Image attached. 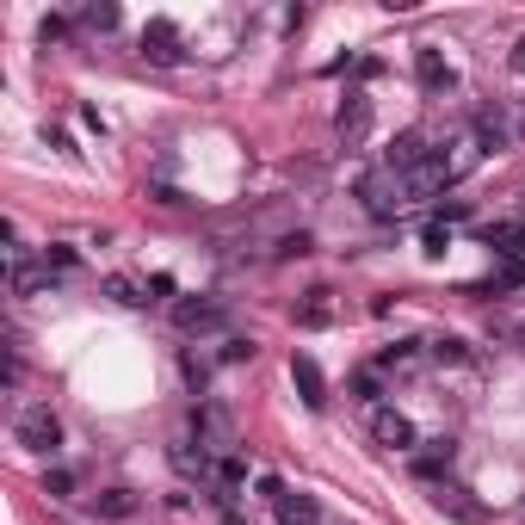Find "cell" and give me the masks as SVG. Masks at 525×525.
Here are the masks:
<instances>
[{"instance_id":"cell-11","label":"cell","mask_w":525,"mask_h":525,"mask_svg":"<svg viewBox=\"0 0 525 525\" xmlns=\"http://www.w3.org/2000/svg\"><path fill=\"white\" fill-rule=\"evenodd\" d=\"M470 136H476V149H482V155H488V149H501V143H507V118H501V105H482Z\"/></svg>"},{"instance_id":"cell-1","label":"cell","mask_w":525,"mask_h":525,"mask_svg":"<svg viewBox=\"0 0 525 525\" xmlns=\"http://www.w3.org/2000/svg\"><path fill=\"white\" fill-rule=\"evenodd\" d=\"M359 198H365L371 217H402L408 198H414V180H408V173H396V167H377V173H365V180H359Z\"/></svg>"},{"instance_id":"cell-12","label":"cell","mask_w":525,"mask_h":525,"mask_svg":"<svg viewBox=\"0 0 525 525\" xmlns=\"http://www.w3.org/2000/svg\"><path fill=\"white\" fill-rule=\"evenodd\" d=\"M278 525H322V501L315 495H285L278 501Z\"/></svg>"},{"instance_id":"cell-10","label":"cell","mask_w":525,"mask_h":525,"mask_svg":"<svg viewBox=\"0 0 525 525\" xmlns=\"http://www.w3.org/2000/svg\"><path fill=\"white\" fill-rule=\"evenodd\" d=\"M334 130L346 136V143H365V130H371V99H365V93H346L340 112H334Z\"/></svg>"},{"instance_id":"cell-17","label":"cell","mask_w":525,"mask_h":525,"mask_svg":"<svg viewBox=\"0 0 525 525\" xmlns=\"http://www.w3.org/2000/svg\"><path fill=\"white\" fill-rule=\"evenodd\" d=\"M93 507H99V519H130L136 513V495H130V488H105Z\"/></svg>"},{"instance_id":"cell-27","label":"cell","mask_w":525,"mask_h":525,"mask_svg":"<svg viewBox=\"0 0 525 525\" xmlns=\"http://www.w3.org/2000/svg\"><path fill=\"white\" fill-rule=\"evenodd\" d=\"M44 266L50 272H68V266H75V248H44Z\"/></svg>"},{"instance_id":"cell-15","label":"cell","mask_w":525,"mask_h":525,"mask_svg":"<svg viewBox=\"0 0 525 525\" xmlns=\"http://www.w3.org/2000/svg\"><path fill=\"white\" fill-rule=\"evenodd\" d=\"M50 285V266H25V260H13V297H38Z\"/></svg>"},{"instance_id":"cell-29","label":"cell","mask_w":525,"mask_h":525,"mask_svg":"<svg viewBox=\"0 0 525 525\" xmlns=\"http://www.w3.org/2000/svg\"><path fill=\"white\" fill-rule=\"evenodd\" d=\"M38 38H44V44H56V38H68V25L50 13V19H38Z\"/></svg>"},{"instance_id":"cell-4","label":"cell","mask_w":525,"mask_h":525,"mask_svg":"<svg viewBox=\"0 0 525 525\" xmlns=\"http://www.w3.org/2000/svg\"><path fill=\"white\" fill-rule=\"evenodd\" d=\"M173 328L180 334H217V328H229V309L217 297H186V303H173Z\"/></svg>"},{"instance_id":"cell-19","label":"cell","mask_w":525,"mask_h":525,"mask_svg":"<svg viewBox=\"0 0 525 525\" xmlns=\"http://www.w3.org/2000/svg\"><path fill=\"white\" fill-rule=\"evenodd\" d=\"M118 19H124V13L112 7V0H105V7H99V0H93V7H81V25H87V31H118Z\"/></svg>"},{"instance_id":"cell-9","label":"cell","mask_w":525,"mask_h":525,"mask_svg":"<svg viewBox=\"0 0 525 525\" xmlns=\"http://www.w3.org/2000/svg\"><path fill=\"white\" fill-rule=\"evenodd\" d=\"M482 241H488V254H501L507 266H519V260H525V223H513V217L488 223V229H482Z\"/></svg>"},{"instance_id":"cell-30","label":"cell","mask_w":525,"mask_h":525,"mask_svg":"<svg viewBox=\"0 0 525 525\" xmlns=\"http://www.w3.org/2000/svg\"><path fill=\"white\" fill-rule=\"evenodd\" d=\"M507 62H513V75H525V38L513 44V56H507Z\"/></svg>"},{"instance_id":"cell-16","label":"cell","mask_w":525,"mask_h":525,"mask_svg":"<svg viewBox=\"0 0 525 525\" xmlns=\"http://www.w3.org/2000/svg\"><path fill=\"white\" fill-rule=\"evenodd\" d=\"M334 309H328V291H309V303H297V328H328Z\"/></svg>"},{"instance_id":"cell-24","label":"cell","mask_w":525,"mask_h":525,"mask_svg":"<svg viewBox=\"0 0 525 525\" xmlns=\"http://www.w3.org/2000/svg\"><path fill=\"white\" fill-rule=\"evenodd\" d=\"M377 390H383V383H377V365H371V371H353V396H359V402L377 408Z\"/></svg>"},{"instance_id":"cell-13","label":"cell","mask_w":525,"mask_h":525,"mask_svg":"<svg viewBox=\"0 0 525 525\" xmlns=\"http://www.w3.org/2000/svg\"><path fill=\"white\" fill-rule=\"evenodd\" d=\"M414 365H420V340H396L377 353V371H414Z\"/></svg>"},{"instance_id":"cell-7","label":"cell","mask_w":525,"mask_h":525,"mask_svg":"<svg viewBox=\"0 0 525 525\" xmlns=\"http://www.w3.org/2000/svg\"><path fill=\"white\" fill-rule=\"evenodd\" d=\"M414 81H420V93H451V87H458V68H451L439 50H414Z\"/></svg>"},{"instance_id":"cell-21","label":"cell","mask_w":525,"mask_h":525,"mask_svg":"<svg viewBox=\"0 0 525 525\" xmlns=\"http://www.w3.org/2000/svg\"><path fill=\"white\" fill-rule=\"evenodd\" d=\"M513 285H525V260H519V266H501L488 285H476V297H495V291H513Z\"/></svg>"},{"instance_id":"cell-25","label":"cell","mask_w":525,"mask_h":525,"mask_svg":"<svg viewBox=\"0 0 525 525\" xmlns=\"http://www.w3.org/2000/svg\"><path fill=\"white\" fill-rule=\"evenodd\" d=\"M241 359H254V340H223V365H241Z\"/></svg>"},{"instance_id":"cell-14","label":"cell","mask_w":525,"mask_h":525,"mask_svg":"<svg viewBox=\"0 0 525 525\" xmlns=\"http://www.w3.org/2000/svg\"><path fill=\"white\" fill-rule=\"evenodd\" d=\"M105 297H118L124 309H143V303H149V291H143V285H136V278H130V272H112V278H105Z\"/></svg>"},{"instance_id":"cell-32","label":"cell","mask_w":525,"mask_h":525,"mask_svg":"<svg viewBox=\"0 0 525 525\" xmlns=\"http://www.w3.org/2000/svg\"><path fill=\"white\" fill-rule=\"evenodd\" d=\"M519 136H525V118H519Z\"/></svg>"},{"instance_id":"cell-6","label":"cell","mask_w":525,"mask_h":525,"mask_svg":"<svg viewBox=\"0 0 525 525\" xmlns=\"http://www.w3.org/2000/svg\"><path fill=\"white\" fill-rule=\"evenodd\" d=\"M371 439H377V445H390V451H414V445H420L414 420H408L402 408H383V402L371 408Z\"/></svg>"},{"instance_id":"cell-22","label":"cell","mask_w":525,"mask_h":525,"mask_svg":"<svg viewBox=\"0 0 525 525\" xmlns=\"http://www.w3.org/2000/svg\"><path fill=\"white\" fill-rule=\"evenodd\" d=\"M180 371H186V383H192V390H198V396L210 390V365H204L198 353H186V359H180Z\"/></svg>"},{"instance_id":"cell-23","label":"cell","mask_w":525,"mask_h":525,"mask_svg":"<svg viewBox=\"0 0 525 525\" xmlns=\"http://www.w3.org/2000/svg\"><path fill=\"white\" fill-rule=\"evenodd\" d=\"M420 248H427V254H445V248H451V229H445V223L433 217L427 229H420Z\"/></svg>"},{"instance_id":"cell-20","label":"cell","mask_w":525,"mask_h":525,"mask_svg":"<svg viewBox=\"0 0 525 525\" xmlns=\"http://www.w3.org/2000/svg\"><path fill=\"white\" fill-rule=\"evenodd\" d=\"M427 353H433L439 365H470V346H464L458 334H445V340H433V346H427Z\"/></svg>"},{"instance_id":"cell-26","label":"cell","mask_w":525,"mask_h":525,"mask_svg":"<svg viewBox=\"0 0 525 525\" xmlns=\"http://www.w3.org/2000/svg\"><path fill=\"white\" fill-rule=\"evenodd\" d=\"M68 488H75V476H68V470H44V495H68Z\"/></svg>"},{"instance_id":"cell-18","label":"cell","mask_w":525,"mask_h":525,"mask_svg":"<svg viewBox=\"0 0 525 525\" xmlns=\"http://www.w3.org/2000/svg\"><path fill=\"white\" fill-rule=\"evenodd\" d=\"M439 513H458V519H470V525L482 519V507L464 501V488H439Z\"/></svg>"},{"instance_id":"cell-28","label":"cell","mask_w":525,"mask_h":525,"mask_svg":"<svg viewBox=\"0 0 525 525\" xmlns=\"http://www.w3.org/2000/svg\"><path fill=\"white\" fill-rule=\"evenodd\" d=\"M291 254H309V235L297 229V235H285V241H278V260H291Z\"/></svg>"},{"instance_id":"cell-3","label":"cell","mask_w":525,"mask_h":525,"mask_svg":"<svg viewBox=\"0 0 525 525\" xmlns=\"http://www.w3.org/2000/svg\"><path fill=\"white\" fill-rule=\"evenodd\" d=\"M192 433H198V445H204L217 464L235 458V420H229L217 402H198V408H192Z\"/></svg>"},{"instance_id":"cell-31","label":"cell","mask_w":525,"mask_h":525,"mask_svg":"<svg viewBox=\"0 0 525 525\" xmlns=\"http://www.w3.org/2000/svg\"><path fill=\"white\" fill-rule=\"evenodd\" d=\"M513 334H519V340H525V322H519V328H513Z\"/></svg>"},{"instance_id":"cell-2","label":"cell","mask_w":525,"mask_h":525,"mask_svg":"<svg viewBox=\"0 0 525 525\" xmlns=\"http://www.w3.org/2000/svg\"><path fill=\"white\" fill-rule=\"evenodd\" d=\"M13 439H19L25 451H38V458H56V451H62V420L50 414V402H31V408H19V420H13Z\"/></svg>"},{"instance_id":"cell-8","label":"cell","mask_w":525,"mask_h":525,"mask_svg":"<svg viewBox=\"0 0 525 525\" xmlns=\"http://www.w3.org/2000/svg\"><path fill=\"white\" fill-rule=\"evenodd\" d=\"M291 383H297L303 408H328V377H322V365H315L309 353H291Z\"/></svg>"},{"instance_id":"cell-5","label":"cell","mask_w":525,"mask_h":525,"mask_svg":"<svg viewBox=\"0 0 525 525\" xmlns=\"http://www.w3.org/2000/svg\"><path fill=\"white\" fill-rule=\"evenodd\" d=\"M180 25L173 19H149L143 25V62H155V68H180Z\"/></svg>"}]
</instances>
